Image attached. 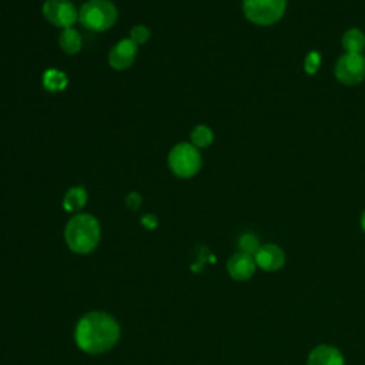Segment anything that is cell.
<instances>
[{
    "label": "cell",
    "mask_w": 365,
    "mask_h": 365,
    "mask_svg": "<svg viewBox=\"0 0 365 365\" xmlns=\"http://www.w3.org/2000/svg\"><path fill=\"white\" fill-rule=\"evenodd\" d=\"M120 336L115 319L104 312L84 315L76 327V342L88 354H101L113 348Z\"/></svg>",
    "instance_id": "cell-1"
},
{
    "label": "cell",
    "mask_w": 365,
    "mask_h": 365,
    "mask_svg": "<svg viewBox=\"0 0 365 365\" xmlns=\"http://www.w3.org/2000/svg\"><path fill=\"white\" fill-rule=\"evenodd\" d=\"M64 238L71 251L91 252L100 241V224L90 214H77L67 222Z\"/></svg>",
    "instance_id": "cell-2"
},
{
    "label": "cell",
    "mask_w": 365,
    "mask_h": 365,
    "mask_svg": "<svg viewBox=\"0 0 365 365\" xmlns=\"http://www.w3.org/2000/svg\"><path fill=\"white\" fill-rule=\"evenodd\" d=\"M78 20L91 31H104L114 26L117 9L110 0H88L81 6Z\"/></svg>",
    "instance_id": "cell-3"
},
{
    "label": "cell",
    "mask_w": 365,
    "mask_h": 365,
    "mask_svg": "<svg viewBox=\"0 0 365 365\" xmlns=\"http://www.w3.org/2000/svg\"><path fill=\"white\" fill-rule=\"evenodd\" d=\"M168 167L180 178L194 177L201 168V155L198 148L190 143L174 145L168 154Z\"/></svg>",
    "instance_id": "cell-4"
},
{
    "label": "cell",
    "mask_w": 365,
    "mask_h": 365,
    "mask_svg": "<svg viewBox=\"0 0 365 365\" xmlns=\"http://www.w3.org/2000/svg\"><path fill=\"white\" fill-rule=\"evenodd\" d=\"M285 0H242L245 17L258 26L277 23L285 11Z\"/></svg>",
    "instance_id": "cell-5"
},
{
    "label": "cell",
    "mask_w": 365,
    "mask_h": 365,
    "mask_svg": "<svg viewBox=\"0 0 365 365\" xmlns=\"http://www.w3.org/2000/svg\"><path fill=\"white\" fill-rule=\"evenodd\" d=\"M335 77L345 86H355L365 80V57L346 53L335 64Z\"/></svg>",
    "instance_id": "cell-6"
},
{
    "label": "cell",
    "mask_w": 365,
    "mask_h": 365,
    "mask_svg": "<svg viewBox=\"0 0 365 365\" xmlns=\"http://www.w3.org/2000/svg\"><path fill=\"white\" fill-rule=\"evenodd\" d=\"M43 14L48 23L60 29L71 27L78 19L74 4L68 0H47L43 4Z\"/></svg>",
    "instance_id": "cell-7"
},
{
    "label": "cell",
    "mask_w": 365,
    "mask_h": 365,
    "mask_svg": "<svg viewBox=\"0 0 365 365\" xmlns=\"http://www.w3.org/2000/svg\"><path fill=\"white\" fill-rule=\"evenodd\" d=\"M137 56V44L131 38L120 40L108 53V64L115 70L128 68Z\"/></svg>",
    "instance_id": "cell-8"
},
{
    "label": "cell",
    "mask_w": 365,
    "mask_h": 365,
    "mask_svg": "<svg viewBox=\"0 0 365 365\" xmlns=\"http://www.w3.org/2000/svg\"><path fill=\"white\" fill-rule=\"evenodd\" d=\"M255 264L265 271H277L285 264L284 251L275 244H264L254 254Z\"/></svg>",
    "instance_id": "cell-9"
},
{
    "label": "cell",
    "mask_w": 365,
    "mask_h": 365,
    "mask_svg": "<svg viewBox=\"0 0 365 365\" xmlns=\"http://www.w3.org/2000/svg\"><path fill=\"white\" fill-rule=\"evenodd\" d=\"M255 259L252 255L245 254V252H237L234 254L228 262H227V271L228 274L238 281H245L250 279L254 272H255Z\"/></svg>",
    "instance_id": "cell-10"
},
{
    "label": "cell",
    "mask_w": 365,
    "mask_h": 365,
    "mask_svg": "<svg viewBox=\"0 0 365 365\" xmlns=\"http://www.w3.org/2000/svg\"><path fill=\"white\" fill-rule=\"evenodd\" d=\"M307 365H344V356L335 346L318 345L309 352Z\"/></svg>",
    "instance_id": "cell-11"
},
{
    "label": "cell",
    "mask_w": 365,
    "mask_h": 365,
    "mask_svg": "<svg viewBox=\"0 0 365 365\" xmlns=\"http://www.w3.org/2000/svg\"><path fill=\"white\" fill-rule=\"evenodd\" d=\"M87 202V191L84 187H71L63 200V208L68 212L80 211Z\"/></svg>",
    "instance_id": "cell-12"
},
{
    "label": "cell",
    "mask_w": 365,
    "mask_h": 365,
    "mask_svg": "<svg viewBox=\"0 0 365 365\" xmlns=\"http://www.w3.org/2000/svg\"><path fill=\"white\" fill-rule=\"evenodd\" d=\"M58 46L67 54H76L81 48V36L73 27L63 29L58 36Z\"/></svg>",
    "instance_id": "cell-13"
},
{
    "label": "cell",
    "mask_w": 365,
    "mask_h": 365,
    "mask_svg": "<svg viewBox=\"0 0 365 365\" xmlns=\"http://www.w3.org/2000/svg\"><path fill=\"white\" fill-rule=\"evenodd\" d=\"M342 47L346 53L361 54L365 48V34L358 29H349L342 36Z\"/></svg>",
    "instance_id": "cell-14"
},
{
    "label": "cell",
    "mask_w": 365,
    "mask_h": 365,
    "mask_svg": "<svg viewBox=\"0 0 365 365\" xmlns=\"http://www.w3.org/2000/svg\"><path fill=\"white\" fill-rule=\"evenodd\" d=\"M67 77L63 71H58L56 68H51V70H47L43 76V86L46 90L48 91H61L66 88L67 86Z\"/></svg>",
    "instance_id": "cell-15"
},
{
    "label": "cell",
    "mask_w": 365,
    "mask_h": 365,
    "mask_svg": "<svg viewBox=\"0 0 365 365\" xmlns=\"http://www.w3.org/2000/svg\"><path fill=\"white\" fill-rule=\"evenodd\" d=\"M214 140V134L211 131L210 127L207 125H197L192 131H191V144L197 148H204L208 147Z\"/></svg>",
    "instance_id": "cell-16"
},
{
    "label": "cell",
    "mask_w": 365,
    "mask_h": 365,
    "mask_svg": "<svg viewBox=\"0 0 365 365\" xmlns=\"http://www.w3.org/2000/svg\"><path fill=\"white\" fill-rule=\"evenodd\" d=\"M238 245H240V250L241 252H245V254H250L254 257V254L258 251V248L261 247L259 245V241L258 238L254 235V234H242L240 241H238Z\"/></svg>",
    "instance_id": "cell-17"
},
{
    "label": "cell",
    "mask_w": 365,
    "mask_h": 365,
    "mask_svg": "<svg viewBox=\"0 0 365 365\" xmlns=\"http://www.w3.org/2000/svg\"><path fill=\"white\" fill-rule=\"evenodd\" d=\"M130 38H131L137 46L147 43L148 38H150V30H148V27H145V26H143V24H138V26L133 27L131 31H130Z\"/></svg>",
    "instance_id": "cell-18"
},
{
    "label": "cell",
    "mask_w": 365,
    "mask_h": 365,
    "mask_svg": "<svg viewBox=\"0 0 365 365\" xmlns=\"http://www.w3.org/2000/svg\"><path fill=\"white\" fill-rule=\"evenodd\" d=\"M321 64V54L317 51H311L307 57H305V63H304V70L307 74H315L317 70L319 68Z\"/></svg>",
    "instance_id": "cell-19"
},
{
    "label": "cell",
    "mask_w": 365,
    "mask_h": 365,
    "mask_svg": "<svg viewBox=\"0 0 365 365\" xmlns=\"http://www.w3.org/2000/svg\"><path fill=\"white\" fill-rule=\"evenodd\" d=\"M125 204L130 210H138L141 205V197L137 192H130L125 198Z\"/></svg>",
    "instance_id": "cell-20"
},
{
    "label": "cell",
    "mask_w": 365,
    "mask_h": 365,
    "mask_svg": "<svg viewBox=\"0 0 365 365\" xmlns=\"http://www.w3.org/2000/svg\"><path fill=\"white\" fill-rule=\"evenodd\" d=\"M141 224L144 225V227H147V228H155L157 227V218L153 215V214H147V215H144L143 218H141Z\"/></svg>",
    "instance_id": "cell-21"
},
{
    "label": "cell",
    "mask_w": 365,
    "mask_h": 365,
    "mask_svg": "<svg viewBox=\"0 0 365 365\" xmlns=\"http://www.w3.org/2000/svg\"><path fill=\"white\" fill-rule=\"evenodd\" d=\"M361 227H362V231L365 232V210H364L362 217H361Z\"/></svg>",
    "instance_id": "cell-22"
}]
</instances>
